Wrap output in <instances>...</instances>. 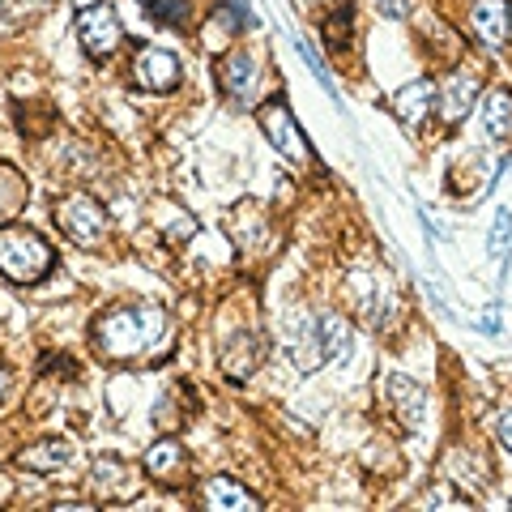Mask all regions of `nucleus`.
<instances>
[{
  "label": "nucleus",
  "instance_id": "nucleus-1",
  "mask_svg": "<svg viewBox=\"0 0 512 512\" xmlns=\"http://www.w3.org/2000/svg\"><path fill=\"white\" fill-rule=\"evenodd\" d=\"M163 333H167L163 308H154V303H120V308L99 316L94 346H99L107 359H137V355H150V350L163 342Z\"/></svg>",
  "mask_w": 512,
  "mask_h": 512
},
{
  "label": "nucleus",
  "instance_id": "nucleus-2",
  "mask_svg": "<svg viewBox=\"0 0 512 512\" xmlns=\"http://www.w3.org/2000/svg\"><path fill=\"white\" fill-rule=\"evenodd\" d=\"M286 350L299 372H320L329 359L350 350V325L338 312H299L295 325L286 329Z\"/></svg>",
  "mask_w": 512,
  "mask_h": 512
},
{
  "label": "nucleus",
  "instance_id": "nucleus-3",
  "mask_svg": "<svg viewBox=\"0 0 512 512\" xmlns=\"http://www.w3.org/2000/svg\"><path fill=\"white\" fill-rule=\"evenodd\" d=\"M56 252L30 227H0V274L18 286H35L52 274Z\"/></svg>",
  "mask_w": 512,
  "mask_h": 512
},
{
  "label": "nucleus",
  "instance_id": "nucleus-4",
  "mask_svg": "<svg viewBox=\"0 0 512 512\" xmlns=\"http://www.w3.org/2000/svg\"><path fill=\"white\" fill-rule=\"evenodd\" d=\"M261 133L269 137L274 154H282L286 163H312V141L303 137L299 120L291 116V107H286L282 99L261 107Z\"/></svg>",
  "mask_w": 512,
  "mask_h": 512
},
{
  "label": "nucleus",
  "instance_id": "nucleus-5",
  "mask_svg": "<svg viewBox=\"0 0 512 512\" xmlns=\"http://www.w3.org/2000/svg\"><path fill=\"white\" fill-rule=\"evenodd\" d=\"M56 222H60V231L77 239V244H99V239L107 235V210L94 197H69V201H60L56 205Z\"/></svg>",
  "mask_w": 512,
  "mask_h": 512
},
{
  "label": "nucleus",
  "instance_id": "nucleus-6",
  "mask_svg": "<svg viewBox=\"0 0 512 512\" xmlns=\"http://www.w3.org/2000/svg\"><path fill=\"white\" fill-rule=\"evenodd\" d=\"M77 39L90 56H111L116 47L124 43V26L116 18V9L111 5H90L77 13Z\"/></svg>",
  "mask_w": 512,
  "mask_h": 512
},
{
  "label": "nucleus",
  "instance_id": "nucleus-7",
  "mask_svg": "<svg viewBox=\"0 0 512 512\" xmlns=\"http://www.w3.org/2000/svg\"><path fill=\"white\" fill-rule=\"evenodd\" d=\"M478 94H483V82H478V73L470 69H457V73H448L440 90H436V111H440V120L444 124H461L470 116V111L478 107Z\"/></svg>",
  "mask_w": 512,
  "mask_h": 512
},
{
  "label": "nucleus",
  "instance_id": "nucleus-8",
  "mask_svg": "<svg viewBox=\"0 0 512 512\" xmlns=\"http://www.w3.org/2000/svg\"><path fill=\"white\" fill-rule=\"evenodd\" d=\"M256 82H261V69H256V56L244 52V47H235L218 60V86L231 94L239 107H248L256 99Z\"/></svg>",
  "mask_w": 512,
  "mask_h": 512
},
{
  "label": "nucleus",
  "instance_id": "nucleus-9",
  "mask_svg": "<svg viewBox=\"0 0 512 512\" xmlns=\"http://www.w3.org/2000/svg\"><path fill=\"white\" fill-rule=\"evenodd\" d=\"M133 77L146 90H175V82H180V60H175V52H167V47H146L133 64Z\"/></svg>",
  "mask_w": 512,
  "mask_h": 512
},
{
  "label": "nucleus",
  "instance_id": "nucleus-10",
  "mask_svg": "<svg viewBox=\"0 0 512 512\" xmlns=\"http://www.w3.org/2000/svg\"><path fill=\"white\" fill-rule=\"evenodd\" d=\"M389 402L397 410V423L406 431H419L427 419V393L410 376H389Z\"/></svg>",
  "mask_w": 512,
  "mask_h": 512
},
{
  "label": "nucleus",
  "instance_id": "nucleus-11",
  "mask_svg": "<svg viewBox=\"0 0 512 512\" xmlns=\"http://www.w3.org/2000/svg\"><path fill=\"white\" fill-rule=\"evenodd\" d=\"M470 26H474L478 43L504 47L508 43V26H512V9L504 5V0H478V5L470 9Z\"/></svg>",
  "mask_w": 512,
  "mask_h": 512
},
{
  "label": "nucleus",
  "instance_id": "nucleus-12",
  "mask_svg": "<svg viewBox=\"0 0 512 512\" xmlns=\"http://www.w3.org/2000/svg\"><path fill=\"white\" fill-rule=\"evenodd\" d=\"M73 457H77V444L73 440H39V444H30V448H22V453H18L22 466L35 470V474H60V470H69Z\"/></svg>",
  "mask_w": 512,
  "mask_h": 512
},
{
  "label": "nucleus",
  "instance_id": "nucleus-13",
  "mask_svg": "<svg viewBox=\"0 0 512 512\" xmlns=\"http://www.w3.org/2000/svg\"><path fill=\"white\" fill-rule=\"evenodd\" d=\"M141 470H146L154 483H180L188 474V453L175 440H158L146 453V461H141Z\"/></svg>",
  "mask_w": 512,
  "mask_h": 512
},
{
  "label": "nucleus",
  "instance_id": "nucleus-14",
  "mask_svg": "<svg viewBox=\"0 0 512 512\" xmlns=\"http://www.w3.org/2000/svg\"><path fill=\"white\" fill-rule=\"evenodd\" d=\"M201 504L205 508H214V512H256L261 508V500L256 495H248L244 487L235 483V478H210V483L201 487Z\"/></svg>",
  "mask_w": 512,
  "mask_h": 512
},
{
  "label": "nucleus",
  "instance_id": "nucleus-15",
  "mask_svg": "<svg viewBox=\"0 0 512 512\" xmlns=\"http://www.w3.org/2000/svg\"><path fill=\"white\" fill-rule=\"evenodd\" d=\"M431 107H436V86L431 82H410V86H402L393 94V116L402 124H410V128H419Z\"/></svg>",
  "mask_w": 512,
  "mask_h": 512
},
{
  "label": "nucleus",
  "instance_id": "nucleus-16",
  "mask_svg": "<svg viewBox=\"0 0 512 512\" xmlns=\"http://www.w3.org/2000/svg\"><path fill=\"white\" fill-rule=\"evenodd\" d=\"M483 133L495 141H512V90H495L483 103Z\"/></svg>",
  "mask_w": 512,
  "mask_h": 512
},
{
  "label": "nucleus",
  "instance_id": "nucleus-17",
  "mask_svg": "<svg viewBox=\"0 0 512 512\" xmlns=\"http://www.w3.org/2000/svg\"><path fill=\"white\" fill-rule=\"evenodd\" d=\"M256 363H261V342H252L248 333H239V342L227 346V363H222L227 367V376L231 380H248Z\"/></svg>",
  "mask_w": 512,
  "mask_h": 512
},
{
  "label": "nucleus",
  "instance_id": "nucleus-18",
  "mask_svg": "<svg viewBox=\"0 0 512 512\" xmlns=\"http://www.w3.org/2000/svg\"><path fill=\"white\" fill-rule=\"evenodd\" d=\"M128 483H133V470H128L120 457H99L94 461V487H99L103 495H124Z\"/></svg>",
  "mask_w": 512,
  "mask_h": 512
},
{
  "label": "nucleus",
  "instance_id": "nucleus-19",
  "mask_svg": "<svg viewBox=\"0 0 512 512\" xmlns=\"http://www.w3.org/2000/svg\"><path fill=\"white\" fill-rule=\"evenodd\" d=\"M512 252V210H495V222H491V235H487V256L491 261H508Z\"/></svg>",
  "mask_w": 512,
  "mask_h": 512
},
{
  "label": "nucleus",
  "instance_id": "nucleus-20",
  "mask_svg": "<svg viewBox=\"0 0 512 512\" xmlns=\"http://www.w3.org/2000/svg\"><path fill=\"white\" fill-rule=\"evenodd\" d=\"M474 461H483V457H478V453H466V448H453V453H448V474L461 478V483H466L470 491H478V483H487V474H483V470L474 474Z\"/></svg>",
  "mask_w": 512,
  "mask_h": 512
},
{
  "label": "nucleus",
  "instance_id": "nucleus-21",
  "mask_svg": "<svg viewBox=\"0 0 512 512\" xmlns=\"http://www.w3.org/2000/svg\"><path fill=\"white\" fill-rule=\"evenodd\" d=\"M295 47H299V60H303V64H308V69L316 73V82L325 86L329 99H333V103H342V99H338V86H333V77H329V69H325V60L316 56V47H312L308 39H295Z\"/></svg>",
  "mask_w": 512,
  "mask_h": 512
},
{
  "label": "nucleus",
  "instance_id": "nucleus-22",
  "mask_svg": "<svg viewBox=\"0 0 512 512\" xmlns=\"http://www.w3.org/2000/svg\"><path fill=\"white\" fill-rule=\"evenodd\" d=\"M22 205V175L0 167V218H9Z\"/></svg>",
  "mask_w": 512,
  "mask_h": 512
},
{
  "label": "nucleus",
  "instance_id": "nucleus-23",
  "mask_svg": "<svg viewBox=\"0 0 512 512\" xmlns=\"http://www.w3.org/2000/svg\"><path fill=\"white\" fill-rule=\"evenodd\" d=\"M146 9L167 26H184L188 22V0H146Z\"/></svg>",
  "mask_w": 512,
  "mask_h": 512
},
{
  "label": "nucleus",
  "instance_id": "nucleus-24",
  "mask_svg": "<svg viewBox=\"0 0 512 512\" xmlns=\"http://www.w3.org/2000/svg\"><path fill=\"white\" fill-rule=\"evenodd\" d=\"M218 13H222V26H231V30H244V26H252V13H248L244 0H227V5H222Z\"/></svg>",
  "mask_w": 512,
  "mask_h": 512
},
{
  "label": "nucleus",
  "instance_id": "nucleus-25",
  "mask_svg": "<svg viewBox=\"0 0 512 512\" xmlns=\"http://www.w3.org/2000/svg\"><path fill=\"white\" fill-rule=\"evenodd\" d=\"M329 47H333V56H342L346 47H350V13H342V26H338V13H333V22H329Z\"/></svg>",
  "mask_w": 512,
  "mask_h": 512
},
{
  "label": "nucleus",
  "instance_id": "nucleus-26",
  "mask_svg": "<svg viewBox=\"0 0 512 512\" xmlns=\"http://www.w3.org/2000/svg\"><path fill=\"white\" fill-rule=\"evenodd\" d=\"M495 436H500V444H504V453L512 457V406H504V414H500V423H495Z\"/></svg>",
  "mask_w": 512,
  "mask_h": 512
},
{
  "label": "nucleus",
  "instance_id": "nucleus-27",
  "mask_svg": "<svg viewBox=\"0 0 512 512\" xmlns=\"http://www.w3.org/2000/svg\"><path fill=\"white\" fill-rule=\"evenodd\" d=\"M9 495H13V483H9V478H5V474H0V504H5V500H9Z\"/></svg>",
  "mask_w": 512,
  "mask_h": 512
},
{
  "label": "nucleus",
  "instance_id": "nucleus-28",
  "mask_svg": "<svg viewBox=\"0 0 512 512\" xmlns=\"http://www.w3.org/2000/svg\"><path fill=\"white\" fill-rule=\"evenodd\" d=\"M5 389H9V372L0 367V397H5Z\"/></svg>",
  "mask_w": 512,
  "mask_h": 512
}]
</instances>
